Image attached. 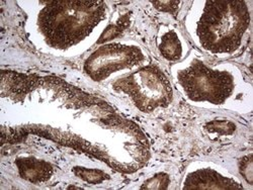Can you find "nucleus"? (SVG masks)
Segmentation results:
<instances>
[{"instance_id":"7ed1b4c3","label":"nucleus","mask_w":253,"mask_h":190,"mask_svg":"<svg viewBox=\"0 0 253 190\" xmlns=\"http://www.w3.org/2000/svg\"><path fill=\"white\" fill-rule=\"evenodd\" d=\"M201 184H210L209 188H212L211 184H215L216 188H241L240 186H237L235 182L226 180L212 171H201L195 173L188 178L185 188H199Z\"/></svg>"},{"instance_id":"f257e3e1","label":"nucleus","mask_w":253,"mask_h":190,"mask_svg":"<svg viewBox=\"0 0 253 190\" xmlns=\"http://www.w3.org/2000/svg\"><path fill=\"white\" fill-rule=\"evenodd\" d=\"M179 80L188 96L195 100L221 103L232 91V79L227 73L213 72L200 62L182 72Z\"/></svg>"},{"instance_id":"0eeeda50","label":"nucleus","mask_w":253,"mask_h":190,"mask_svg":"<svg viewBox=\"0 0 253 190\" xmlns=\"http://www.w3.org/2000/svg\"><path fill=\"white\" fill-rule=\"evenodd\" d=\"M244 163H245V165L243 166L244 168H241V169H245V172H242V173H243L244 177H246L248 179V181L251 182V180H252V168H251L252 165H251L250 157H249V160L245 159Z\"/></svg>"},{"instance_id":"423d86ee","label":"nucleus","mask_w":253,"mask_h":190,"mask_svg":"<svg viewBox=\"0 0 253 190\" xmlns=\"http://www.w3.org/2000/svg\"><path fill=\"white\" fill-rule=\"evenodd\" d=\"M122 32V28H120L119 26L118 27H114V26H111L107 29V31H105L103 33V35L101 36L100 39L98 40V43H103V41L108 40V39H112L114 38L115 37H117L118 35H120Z\"/></svg>"},{"instance_id":"39448f33","label":"nucleus","mask_w":253,"mask_h":190,"mask_svg":"<svg viewBox=\"0 0 253 190\" xmlns=\"http://www.w3.org/2000/svg\"><path fill=\"white\" fill-rule=\"evenodd\" d=\"M74 172L77 176L81 177L89 183H98L108 178V175L98 170H90V169L75 168Z\"/></svg>"},{"instance_id":"f03ea898","label":"nucleus","mask_w":253,"mask_h":190,"mask_svg":"<svg viewBox=\"0 0 253 190\" xmlns=\"http://www.w3.org/2000/svg\"><path fill=\"white\" fill-rule=\"evenodd\" d=\"M16 164L22 177L32 182L45 181L52 174V167L45 162L35 159H19Z\"/></svg>"},{"instance_id":"20e7f679","label":"nucleus","mask_w":253,"mask_h":190,"mask_svg":"<svg viewBox=\"0 0 253 190\" xmlns=\"http://www.w3.org/2000/svg\"><path fill=\"white\" fill-rule=\"evenodd\" d=\"M161 52L166 58L170 60H175L180 57V54H181L180 43L174 33L172 32L168 33L163 38V43L161 45Z\"/></svg>"}]
</instances>
